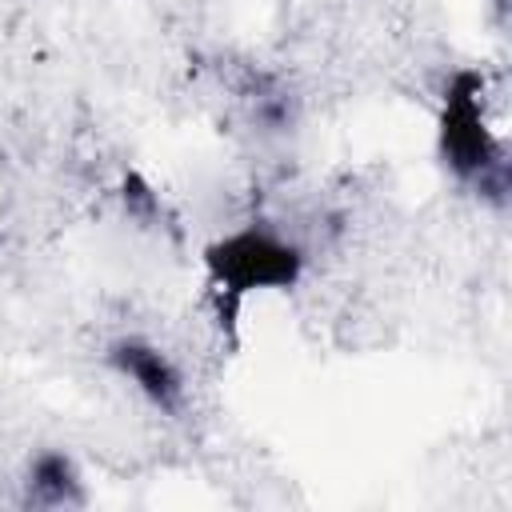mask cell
<instances>
[{"label": "cell", "mask_w": 512, "mask_h": 512, "mask_svg": "<svg viewBox=\"0 0 512 512\" xmlns=\"http://www.w3.org/2000/svg\"><path fill=\"white\" fill-rule=\"evenodd\" d=\"M200 264L212 320L220 336L236 348L244 304L264 292H296L308 272V252L272 220H244L232 232L208 240Z\"/></svg>", "instance_id": "cell-1"}, {"label": "cell", "mask_w": 512, "mask_h": 512, "mask_svg": "<svg viewBox=\"0 0 512 512\" xmlns=\"http://www.w3.org/2000/svg\"><path fill=\"white\" fill-rule=\"evenodd\" d=\"M436 160L460 188L504 208L508 152L488 120V76L480 68H456L444 80L436 108Z\"/></svg>", "instance_id": "cell-2"}, {"label": "cell", "mask_w": 512, "mask_h": 512, "mask_svg": "<svg viewBox=\"0 0 512 512\" xmlns=\"http://www.w3.org/2000/svg\"><path fill=\"white\" fill-rule=\"evenodd\" d=\"M104 364L128 380L156 412L164 416H176L184 408V396H188V384H184V372L180 364L160 348L152 344L148 336H120L108 344L104 352Z\"/></svg>", "instance_id": "cell-3"}, {"label": "cell", "mask_w": 512, "mask_h": 512, "mask_svg": "<svg viewBox=\"0 0 512 512\" xmlns=\"http://www.w3.org/2000/svg\"><path fill=\"white\" fill-rule=\"evenodd\" d=\"M24 496H28V504H40V508L80 504V500H84V480H80L76 460H72L68 452H60V448L36 452L32 464H28Z\"/></svg>", "instance_id": "cell-4"}]
</instances>
